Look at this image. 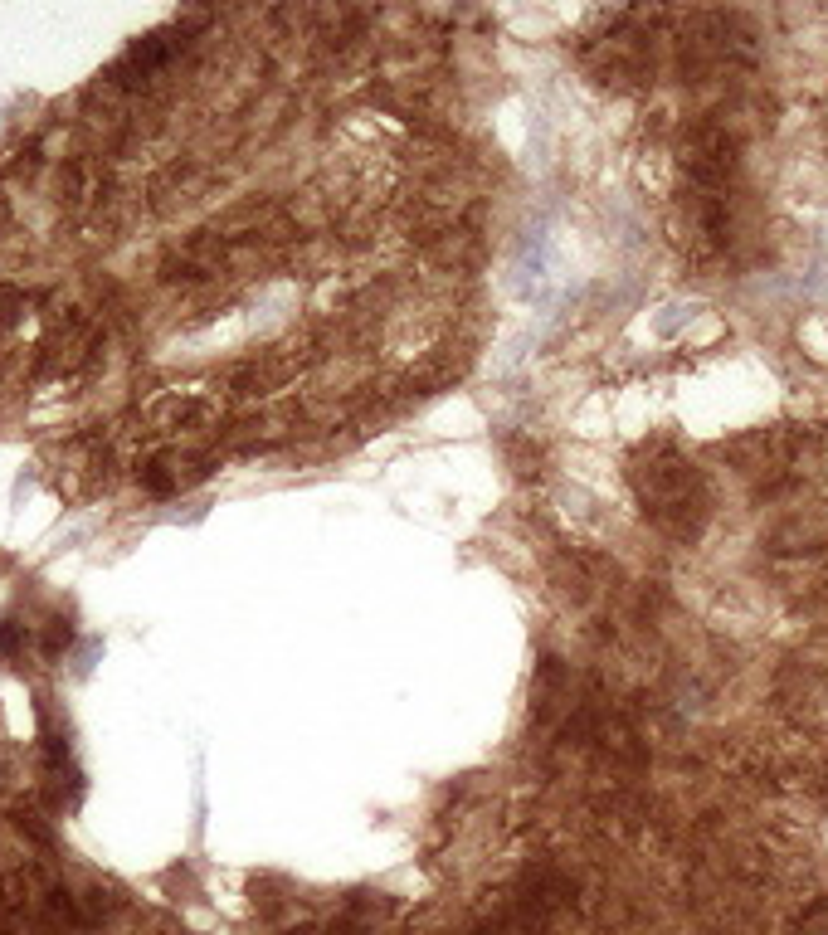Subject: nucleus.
<instances>
[{
  "label": "nucleus",
  "mask_w": 828,
  "mask_h": 935,
  "mask_svg": "<svg viewBox=\"0 0 828 935\" xmlns=\"http://www.w3.org/2000/svg\"><path fill=\"white\" fill-rule=\"evenodd\" d=\"M634 483H639L643 512L678 536H692L707 517V487L697 478V468L682 458H648L634 473Z\"/></svg>",
  "instance_id": "f257e3e1"
},
{
  "label": "nucleus",
  "mask_w": 828,
  "mask_h": 935,
  "mask_svg": "<svg viewBox=\"0 0 828 935\" xmlns=\"http://www.w3.org/2000/svg\"><path fill=\"white\" fill-rule=\"evenodd\" d=\"M0 225H5V195H0Z\"/></svg>",
  "instance_id": "f03ea898"
}]
</instances>
